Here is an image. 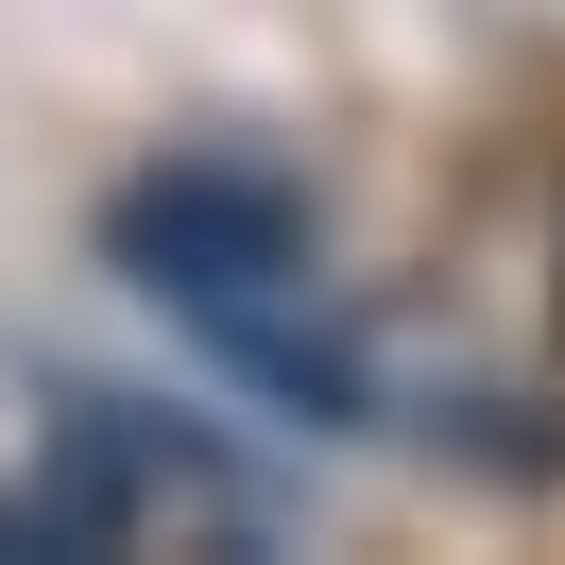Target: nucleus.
<instances>
[{
    "instance_id": "1",
    "label": "nucleus",
    "mask_w": 565,
    "mask_h": 565,
    "mask_svg": "<svg viewBox=\"0 0 565 565\" xmlns=\"http://www.w3.org/2000/svg\"><path fill=\"white\" fill-rule=\"evenodd\" d=\"M104 257L172 309H257V291H309V189L257 154H189L104 206Z\"/></svg>"
}]
</instances>
